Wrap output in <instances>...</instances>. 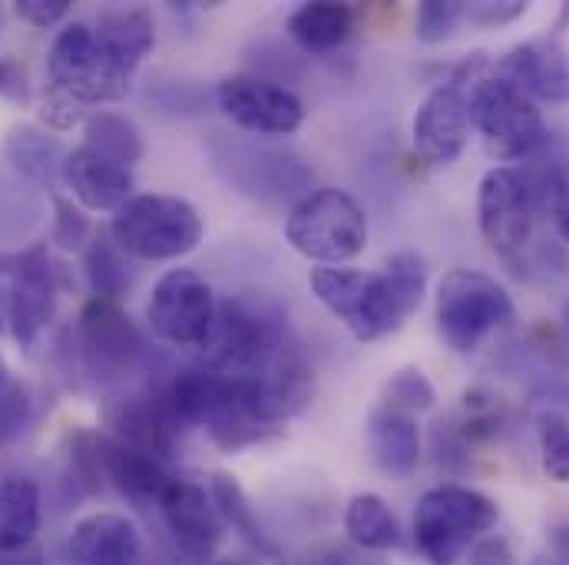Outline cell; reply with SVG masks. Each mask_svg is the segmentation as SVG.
<instances>
[{
    "label": "cell",
    "instance_id": "34",
    "mask_svg": "<svg viewBox=\"0 0 569 565\" xmlns=\"http://www.w3.org/2000/svg\"><path fill=\"white\" fill-rule=\"evenodd\" d=\"M40 120L53 130H73L77 123H87V107L77 103L73 97H67L63 90L50 87L43 93V107H40Z\"/></svg>",
    "mask_w": 569,
    "mask_h": 565
},
{
    "label": "cell",
    "instance_id": "12",
    "mask_svg": "<svg viewBox=\"0 0 569 565\" xmlns=\"http://www.w3.org/2000/svg\"><path fill=\"white\" fill-rule=\"evenodd\" d=\"M57 291L60 282L47 249H30L13 262L10 284L3 291V321L23 347H30L37 334L50 324L57 311Z\"/></svg>",
    "mask_w": 569,
    "mask_h": 565
},
{
    "label": "cell",
    "instance_id": "17",
    "mask_svg": "<svg viewBox=\"0 0 569 565\" xmlns=\"http://www.w3.org/2000/svg\"><path fill=\"white\" fill-rule=\"evenodd\" d=\"M500 77L520 87L530 100L569 103V53L553 37L513 47L500 60Z\"/></svg>",
    "mask_w": 569,
    "mask_h": 565
},
{
    "label": "cell",
    "instance_id": "6",
    "mask_svg": "<svg viewBox=\"0 0 569 565\" xmlns=\"http://www.w3.org/2000/svg\"><path fill=\"white\" fill-rule=\"evenodd\" d=\"M433 317L443 344L457 354H470L490 331L513 321V297L497 279L457 269L437 284Z\"/></svg>",
    "mask_w": 569,
    "mask_h": 565
},
{
    "label": "cell",
    "instance_id": "7",
    "mask_svg": "<svg viewBox=\"0 0 569 565\" xmlns=\"http://www.w3.org/2000/svg\"><path fill=\"white\" fill-rule=\"evenodd\" d=\"M47 70H50V87L63 90L83 107L123 100L133 80L107 57L93 23L87 20H73L53 37Z\"/></svg>",
    "mask_w": 569,
    "mask_h": 565
},
{
    "label": "cell",
    "instance_id": "36",
    "mask_svg": "<svg viewBox=\"0 0 569 565\" xmlns=\"http://www.w3.org/2000/svg\"><path fill=\"white\" fill-rule=\"evenodd\" d=\"M13 10H17V17L27 20L30 27L47 30V27L60 23V20L70 13V0H17Z\"/></svg>",
    "mask_w": 569,
    "mask_h": 565
},
{
    "label": "cell",
    "instance_id": "20",
    "mask_svg": "<svg viewBox=\"0 0 569 565\" xmlns=\"http://www.w3.org/2000/svg\"><path fill=\"white\" fill-rule=\"evenodd\" d=\"M100 47L107 50V57L123 70V73H137L142 60L149 57V50L156 47V23L142 7H113L103 10L93 23Z\"/></svg>",
    "mask_w": 569,
    "mask_h": 565
},
{
    "label": "cell",
    "instance_id": "3",
    "mask_svg": "<svg viewBox=\"0 0 569 565\" xmlns=\"http://www.w3.org/2000/svg\"><path fill=\"white\" fill-rule=\"evenodd\" d=\"M288 245L315 265H348L368 245V215L341 189L308 192L284 219Z\"/></svg>",
    "mask_w": 569,
    "mask_h": 565
},
{
    "label": "cell",
    "instance_id": "26",
    "mask_svg": "<svg viewBox=\"0 0 569 565\" xmlns=\"http://www.w3.org/2000/svg\"><path fill=\"white\" fill-rule=\"evenodd\" d=\"M83 145L97 149L107 159H117L123 165L140 162L146 145H142L140 127L123 117V113H110V110H97L87 117L83 123Z\"/></svg>",
    "mask_w": 569,
    "mask_h": 565
},
{
    "label": "cell",
    "instance_id": "5",
    "mask_svg": "<svg viewBox=\"0 0 569 565\" xmlns=\"http://www.w3.org/2000/svg\"><path fill=\"white\" fill-rule=\"evenodd\" d=\"M477 67V63H473ZM467 100L470 123L477 127L483 149L497 162H513L533 155L547 142V123L537 103L503 77H473L470 70Z\"/></svg>",
    "mask_w": 569,
    "mask_h": 565
},
{
    "label": "cell",
    "instance_id": "23",
    "mask_svg": "<svg viewBox=\"0 0 569 565\" xmlns=\"http://www.w3.org/2000/svg\"><path fill=\"white\" fill-rule=\"evenodd\" d=\"M43 519L40 486L30 476H3L0 480V556L23 553Z\"/></svg>",
    "mask_w": 569,
    "mask_h": 565
},
{
    "label": "cell",
    "instance_id": "18",
    "mask_svg": "<svg viewBox=\"0 0 569 565\" xmlns=\"http://www.w3.org/2000/svg\"><path fill=\"white\" fill-rule=\"evenodd\" d=\"M100 446H103V476L137 506H159V500L176 480L169 463L123 440L100 436Z\"/></svg>",
    "mask_w": 569,
    "mask_h": 565
},
{
    "label": "cell",
    "instance_id": "11",
    "mask_svg": "<svg viewBox=\"0 0 569 565\" xmlns=\"http://www.w3.org/2000/svg\"><path fill=\"white\" fill-rule=\"evenodd\" d=\"M156 509L166 523V533L172 539V553L179 563L206 565L216 556L226 523L212 503V493L202 483L189 476H176Z\"/></svg>",
    "mask_w": 569,
    "mask_h": 565
},
{
    "label": "cell",
    "instance_id": "9",
    "mask_svg": "<svg viewBox=\"0 0 569 565\" xmlns=\"http://www.w3.org/2000/svg\"><path fill=\"white\" fill-rule=\"evenodd\" d=\"M216 294L192 269H172L152 284L146 321L152 334L172 347H199L216 321Z\"/></svg>",
    "mask_w": 569,
    "mask_h": 565
},
{
    "label": "cell",
    "instance_id": "1",
    "mask_svg": "<svg viewBox=\"0 0 569 565\" xmlns=\"http://www.w3.org/2000/svg\"><path fill=\"white\" fill-rule=\"evenodd\" d=\"M308 284L358 341H381L405 327V321L421 307L427 262L418 252H398L381 272L318 265L311 269Z\"/></svg>",
    "mask_w": 569,
    "mask_h": 565
},
{
    "label": "cell",
    "instance_id": "39",
    "mask_svg": "<svg viewBox=\"0 0 569 565\" xmlns=\"http://www.w3.org/2000/svg\"><path fill=\"white\" fill-rule=\"evenodd\" d=\"M553 549H557V553H560V556L569 563V523H563V526H557V529H553Z\"/></svg>",
    "mask_w": 569,
    "mask_h": 565
},
{
    "label": "cell",
    "instance_id": "25",
    "mask_svg": "<svg viewBox=\"0 0 569 565\" xmlns=\"http://www.w3.org/2000/svg\"><path fill=\"white\" fill-rule=\"evenodd\" d=\"M345 533L371 553H388L401 546V526L391 506L378 493H358L351 496L345 509Z\"/></svg>",
    "mask_w": 569,
    "mask_h": 565
},
{
    "label": "cell",
    "instance_id": "16",
    "mask_svg": "<svg viewBox=\"0 0 569 565\" xmlns=\"http://www.w3.org/2000/svg\"><path fill=\"white\" fill-rule=\"evenodd\" d=\"M63 182L70 185L73 199L90 212H117L133 199L137 189L130 165L107 159L90 145H77L67 152Z\"/></svg>",
    "mask_w": 569,
    "mask_h": 565
},
{
    "label": "cell",
    "instance_id": "41",
    "mask_svg": "<svg viewBox=\"0 0 569 565\" xmlns=\"http://www.w3.org/2000/svg\"><path fill=\"white\" fill-rule=\"evenodd\" d=\"M537 565H569L567 559H537Z\"/></svg>",
    "mask_w": 569,
    "mask_h": 565
},
{
    "label": "cell",
    "instance_id": "29",
    "mask_svg": "<svg viewBox=\"0 0 569 565\" xmlns=\"http://www.w3.org/2000/svg\"><path fill=\"white\" fill-rule=\"evenodd\" d=\"M433 401H437V391H433V384L427 381L421 367H401L398 374H391L388 384H385V397H381L385 407L411 414V417L430 411Z\"/></svg>",
    "mask_w": 569,
    "mask_h": 565
},
{
    "label": "cell",
    "instance_id": "37",
    "mask_svg": "<svg viewBox=\"0 0 569 565\" xmlns=\"http://www.w3.org/2000/svg\"><path fill=\"white\" fill-rule=\"evenodd\" d=\"M0 97H7V100H27L30 97L27 73L10 60H0Z\"/></svg>",
    "mask_w": 569,
    "mask_h": 565
},
{
    "label": "cell",
    "instance_id": "13",
    "mask_svg": "<svg viewBox=\"0 0 569 565\" xmlns=\"http://www.w3.org/2000/svg\"><path fill=\"white\" fill-rule=\"evenodd\" d=\"M470 127L473 123H470L467 83L450 80V83L430 90L421 110L415 113V123H411L415 152L427 165H450L467 149Z\"/></svg>",
    "mask_w": 569,
    "mask_h": 565
},
{
    "label": "cell",
    "instance_id": "14",
    "mask_svg": "<svg viewBox=\"0 0 569 565\" xmlns=\"http://www.w3.org/2000/svg\"><path fill=\"white\" fill-rule=\"evenodd\" d=\"M80 344L83 357L97 374H123L133 371L146 354L140 331L130 314L107 297H93L80 314Z\"/></svg>",
    "mask_w": 569,
    "mask_h": 565
},
{
    "label": "cell",
    "instance_id": "21",
    "mask_svg": "<svg viewBox=\"0 0 569 565\" xmlns=\"http://www.w3.org/2000/svg\"><path fill=\"white\" fill-rule=\"evenodd\" d=\"M113 426H117V436L130 446H140L146 453L159 456L169 463L172 450H176V433L182 430L179 421L172 417L169 404H166V394L159 401H149V397H133V401H123L117 411H113Z\"/></svg>",
    "mask_w": 569,
    "mask_h": 565
},
{
    "label": "cell",
    "instance_id": "2",
    "mask_svg": "<svg viewBox=\"0 0 569 565\" xmlns=\"http://www.w3.org/2000/svg\"><path fill=\"white\" fill-rule=\"evenodd\" d=\"M113 242L140 262H176L199 249L206 225L189 199L146 192L113 212Z\"/></svg>",
    "mask_w": 569,
    "mask_h": 565
},
{
    "label": "cell",
    "instance_id": "19",
    "mask_svg": "<svg viewBox=\"0 0 569 565\" xmlns=\"http://www.w3.org/2000/svg\"><path fill=\"white\" fill-rule=\"evenodd\" d=\"M368 450L371 460L388 473V476H411L421 463V430L415 424L411 414L391 411L378 404L368 414Z\"/></svg>",
    "mask_w": 569,
    "mask_h": 565
},
{
    "label": "cell",
    "instance_id": "24",
    "mask_svg": "<svg viewBox=\"0 0 569 565\" xmlns=\"http://www.w3.org/2000/svg\"><path fill=\"white\" fill-rule=\"evenodd\" d=\"M7 155L27 179L40 185H57L63 179V165H67L63 142L47 137L37 127H13L7 133Z\"/></svg>",
    "mask_w": 569,
    "mask_h": 565
},
{
    "label": "cell",
    "instance_id": "22",
    "mask_svg": "<svg viewBox=\"0 0 569 565\" xmlns=\"http://www.w3.org/2000/svg\"><path fill=\"white\" fill-rule=\"evenodd\" d=\"M355 30V10L348 3L335 0H311L291 10L288 17V37L315 57L335 53L338 47L348 43Z\"/></svg>",
    "mask_w": 569,
    "mask_h": 565
},
{
    "label": "cell",
    "instance_id": "33",
    "mask_svg": "<svg viewBox=\"0 0 569 565\" xmlns=\"http://www.w3.org/2000/svg\"><path fill=\"white\" fill-rule=\"evenodd\" d=\"M57 209V225H53V242L63 249H83L90 242V219L83 215L80 205L70 199H53Z\"/></svg>",
    "mask_w": 569,
    "mask_h": 565
},
{
    "label": "cell",
    "instance_id": "40",
    "mask_svg": "<svg viewBox=\"0 0 569 565\" xmlns=\"http://www.w3.org/2000/svg\"><path fill=\"white\" fill-rule=\"evenodd\" d=\"M553 215H557V229H560V235L569 242V205H560V209H553Z\"/></svg>",
    "mask_w": 569,
    "mask_h": 565
},
{
    "label": "cell",
    "instance_id": "35",
    "mask_svg": "<svg viewBox=\"0 0 569 565\" xmlns=\"http://www.w3.org/2000/svg\"><path fill=\"white\" fill-rule=\"evenodd\" d=\"M523 13H527L523 0H473V3H463V20L480 23V27H503V23H513Z\"/></svg>",
    "mask_w": 569,
    "mask_h": 565
},
{
    "label": "cell",
    "instance_id": "10",
    "mask_svg": "<svg viewBox=\"0 0 569 565\" xmlns=\"http://www.w3.org/2000/svg\"><path fill=\"white\" fill-rule=\"evenodd\" d=\"M216 103L229 123L256 137H291L305 123V103L288 87L259 77H226Z\"/></svg>",
    "mask_w": 569,
    "mask_h": 565
},
{
    "label": "cell",
    "instance_id": "4",
    "mask_svg": "<svg viewBox=\"0 0 569 565\" xmlns=\"http://www.w3.org/2000/svg\"><path fill=\"white\" fill-rule=\"evenodd\" d=\"M490 496L470 486L443 483L427 490L415 513V543L430 565H457L467 549L497 526Z\"/></svg>",
    "mask_w": 569,
    "mask_h": 565
},
{
    "label": "cell",
    "instance_id": "32",
    "mask_svg": "<svg viewBox=\"0 0 569 565\" xmlns=\"http://www.w3.org/2000/svg\"><path fill=\"white\" fill-rule=\"evenodd\" d=\"M463 20L460 0H425L415 17V30L425 43H443L453 37L457 23Z\"/></svg>",
    "mask_w": 569,
    "mask_h": 565
},
{
    "label": "cell",
    "instance_id": "31",
    "mask_svg": "<svg viewBox=\"0 0 569 565\" xmlns=\"http://www.w3.org/2000/svg\"><path fill=\"white\" fill-rule=\"evenodd\" d=\"M540 453H543V470L557 483H569V424L560 414L540 417Z\"/></svg>",
    "mask_w": 569,
    "mask_h": 565
},
{
    "label": "cell",
    "instance_id": "42",
    "mask_svg": "<svg viewBox=\"0 0 569 565\" xmlns=\"http://www.w3.org/2000/svg\"><path fill=\"white\" fill-rule=\"evenodd\" d=\"M563 321H567V331H569V304H567V317H563Z\"/></svg>",
    "mask_w": 569,
    "mask_h": 565
},
{
    "label": "cell",
    "instance_id": "28",
    "mask_svg": "<svg viewBox=\"0 0 569 565\" xmlns=\"http://www.w3.org/2000/svg\"><path fill=\"white\" fill-rule=\"evenodd\" d=\"M130 255L110 239H90L87 252H83V269H87V279L93 287V297H107V301H117L130 282H133V272H130Z\"/></svg>",
    "mask_w": 569,
    "mask_h": 565
},
{
    "label": "cell",
    "instance_id": "15",
    "mask_svg": "<svg viewBox=\"0 0 569 565\" xmlns=\"http://www.w3.org/2000/svg\"><path fill=\"white\" fill-rule=\"evenodd\" d=\"M63 553L70 565H140L142 536L123 513H90L73 523Z\"/></svg>",
    "mask_w": 569,
    "mask_h": 565
},
{
    "label": "cell",
    "instance_id": "30",
    "mask_svg": "<svg viewBox=\"0 0 569 565\" xmlns=\"http://www.w3.org/2000/svg\"><path fill=\"white\" fill-rule=\"evenodd\" d=\"M33 417L30 391L0 364V446L13 443Z\"/></svg>",
    "mask_w": 569,
    "mask_h": 565
},
{
    "label": "cell",
    "instance_id": "44",
    "mask_svg": "<svg viewBox=\"0 0 569 565\" xmlns=\"http://www.w3.org/2000/svg\"><path fill=\"white\" fill-rule=\"evenodd\" d=\"M226 565H229V563H226Z\"/></svg>",
    "mask_w": 569,
    "mask_h": 565
},
{
    "label": "cell",
    "instance_id": "38",
    "mask_svg": "<svg viewBox=\"0 0 569 565\" xmlns=\"http://www.w3.org/2000/svg\"><path fill=\"white\" fill-rule=\"evenodd\" d=\"M473 565H510V549L503 539H487L483 546H477Z\"/></svg>",
    "mask_w": 569,
    "mask_h": 565
},
{
    "label": "cell",
    "instance_id": "8",
    "mask_svg": "<svg viewBox=\"0 0 569 565\" xmlns=\"http://www.w3.org/2000/svg\"><path fill=\"white\" fill-rule=\"evenodd\" d=\"M537 205H540V192L527 172L510 165H493L480 179V192H477V215L487 245L503 259H517L530 245Z\"/></svg>",
    "mask_w": 569,
    "mask_h": 565
},
{
    "label": "cell",
    "instance_id": "43",
    "mask_svg": "<svg viewBox=\"0 0 569 565\" xmlns=\"http://www.w3.org/2000/svg\"><path fill=\"white\" fill-rule=\"evenodd\" d=\"M335 565H345V563H335Z\"/></svg>",
    "mask_w": 569,
    "mask_h": 565
},
{
    "label": "cell",
    "instance_id": "27",
    "mask_svg": "<svg viewBox=\"0 0 569 565\" xmlns=\"http://www.w3.org/2000/svg\"><path fill=\"white\" fill-rule=\"evenodd\" d=\"M209 493H212V503H216V509H219L226 526H232L249 546H256L262 553H272V543L266 539V533L259 526V516H256V509H252V503H249V496H246V490L239 486L236 476L212 473Z\"/></svg>",
    "mask_w": 569,
    "mask_h": 565
}]
</instances>
